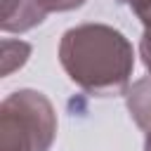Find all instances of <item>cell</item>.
I'll return each instance as SVG.
<instances>
[{
  "label": "cell",
  "mask_w": 151,
  "mask_h": 151,
  "mask_svg": "<svg viewBox=\"0 0 151 151\" xmlns=\"http://www.w3.org/2000/svg\"><path fill=\"white\" fill-rule=\"evenodd\" d=\"M59 61L66 76L90 94H120L134 68L132 42L113 26L80 24L59 42Z\"/></svg>",
  "instance_id": "6da1fadb"
},
{
  "label": "cell",
  "mask_w": 151,
  "mask_h": 151,
  "mask_svg": "<svg viewBox=\"0 0 151 151\" xmlns=\"http://www.w3.org/2000/svg\"><path fill=\"white\" fill-rule=\"evenodd\" d=\"M57 111L38 90H17L0 104V151H50Z\"/></svg>",
  "instance_id": "7a4b0ae2"
},
{
  "label": "cell",
  "mask_w": 151,
  "mask_h": 151,
  "mask_svg": "<svg viewBox=\"0 0 151 151\" xmlns=\"http://www.w3.org/2000/svg\"><path fill=\"white\" fill-rule=\"evenodd\" d=\"M47 14L33 0H2V19L0 28L5 33H24L33 26L42 24Z\"/></svg>",
  "instance_id": "3957f363"
},
{
  "label": "cell",
  "mask_w": 151,
  "mask_h": 151,
  "mask_svg": "<svg viewBox=\"0 0 151 151\" xmlns=\"http://www.w3.org/2000/svg\"><path fill=\"white\" fill-rule=\"evenodd\" d=\"M125 99H127V109H130L134 123L149 132L151 130V76L142 78L132 87H127Z\"/></svg>",
  "instance_id": "277c9868"
},
{
  "label": "cell",
  "mask_w": 151,
  "mask_h": 151,
  "mask_svg": "<svg viewBox=\"0 0 151 151\" xmlns=\"http://www.w3.org/2000/svg\"><path fill=\"white\" fill-rule=\"evenodd\" d=\"M45 14L50 12H71V9H78L85 5V0H33Z\"/></svg>",
  "instance_id": "5b68a950"
},
{
  "label": "cell",
  "mask_w": 151,
  "mask_h": 151,
  "mask_svg": "<svg viewBox=\"0 0 151 151\" xmlns=\"http://www.w3.org/2000/svg\"><path fill=\"white\" fill-rule=\"evenodd\" d=\"M125 5L142 19L144 26L151 24V0H125Z\"/></svg>",
  "instance_id": "8992f818"
},
{
  "label": "cell",
  "mask_w": 151,
  "mask_h": 151,
  "mask_svg": "<svg viewBox=\"0 0 151 151\" xmlns=\"http://www.w3.org/2000/svg\"><path fill=\"white\" fill-rule=\"evenodd\" d=\"M139 54H142V61H144L146 71L151 73V24H149V26H144L142 42H139Z\"/></svg>",
  "instance_id": "52a82bcc"
},
{
  "label": "cell",
  "mask_w": 151,
  "mask_h": 151,
  "mask_svg": "<svg viewBox=\"0 0 151 151\" xmlns=\"http://www.w3.org/2000/svg\"><path fill=\"white\" fill-rule=\"evenodd\" d=\"M144 151H151V130L146 132V139H144Z\"/></svg>",
  "instance_id": "ba28073f"
}]
</instances>
